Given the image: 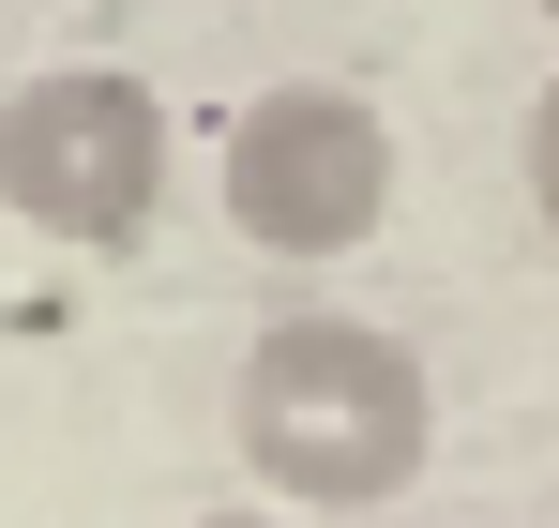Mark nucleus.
Returning <instances> with one entry per match:
<instances>
[{
    "label": "nucleus",
    "mask_w": 559,
    "mask_h": 528,
    "mask_svg": "<svg viewBox=\"0 0 559 528\" xmlns=\"http://www.w3.org/2000/svg\"><path fill=\"white\" fill-rule=\"evenodd\" d=\"M227 439H242V468H258L273 499H302V514H378V499L424 483L439 393H424V362L393 348L378 317H273V333L242 348Z\"/></svg>",
    "instance_id": "f257e3e1"
},
{
    "label": "nucleus",
    "mask_w": 559,
    "mask_h": 528,
    "mask_svg": "<svg viewBox=\"0 0 559 528\" xmlns=\"http://www.w3.org/2000/svg\"><path fill=\"white\" fill-rule=\"evenodd\" d=\"M197 528H287V514H197Z\"/></svg>",
    "instance_id": "39448f33"
},
{
    "label": "nucleus",
    "mask_w": 559,
    "mask_h": 528,
    "mask_svg": "<svg viewBox=\"0 0 559 528\" xmlns=\"http://www.w3.org/2000/svg\"><path fill=\"white\" fill-rule=\"evenodd\" d=\"M393 212V121L348 76H273L227 121V227L258 257H364Z\"/></svg>",
    "instance_id": "7ed1b4c3"
},
{
    "label": "nucleus",
    "mask_w": 559,
    "mask_h": 528,
    "mask_svg": "<svg viewBox=\"0 0 559 528\" xmlns=\"http://www.w3.org/2000/svg\"><path fill=\"white\" fill-rule=\"evenodd\" d=\"M514 167H530V212L559 227V76L530 91V136H514Z\"/></svg>",
    "instance_id": "20e7f679"
},
{
    "label": "nucleus",
    "mask_w": 559,
    "mask_h": 528,
    "mask_svg": "<svg viewBox=\"0 0 559 528\" xmlns=\"http://www.w3.org/2000/svg\"><path fill=\"white\" fill-rule=\"evenodd\" d=\"M545 15H559V0H545Z\"/></svg>",
    "instance_id": "423d86ee"
},
{
    "label": "nucleus",
    "mask_w": 559,
    "mask_h": 528,
    "mask_svg": "<svg viewBox=\"0 0 559 528\" xmlns=\"http://www.w3.org/2000/svg\"><path fill=\"white\" fill-rule=\"evenodd\" d=\"M0 212L76 242V257H136L167 212V106L121 61H61L0 106Z\"/></svg>",
    "instance_id": "f03ea898"
}]
</instances>
